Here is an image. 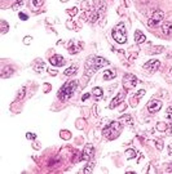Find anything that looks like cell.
<instances>
[{"instance_id": "obj_46", "label": "cell", "mask_w": 172, "mask_h": 174, "mask_svg": "<svg viewBox=\"0 0 172 174\" xmlns=\"http://www.w3.org/2000/svg\"><path fill=\"white\" fill-rule=\"evenodd\" d=\"M171 72H172V69H171Z\"/></svg>"}, {"instance_id": "obj_43", "label": "cell", "mask_w": 172, "mask_h": 174, "mask_svg": "<svg viewBox=\"0 0 172 174\" xmlns=\"http://www.w3.org/2000/svg\"><path fill=\"white\" fill-rule=\"evenodd\" d=\"M167 172H168V173H172V162H171L170 165H168V169H167Z\"/></svg>"}, {"instance_id": "obj_6", "label": "cell", "mask_w": 172, "mask_h": 174, "mask_svg": "<svg viewBox=\"0 0 172 174\" xmlns=\"http://www.w3.org/2000/svg\"><path fill=\"white\" fill-rule=\"evenodd\" d=\"M163 17H164V12L163 10H155V12L153 13V16H152V18L149 19V22L148 25L150 27H154V26H158V25L160 23V21L163 19Z\"/></svg>"}, {"instance_id": "obj_18", "label": "cell", "mask_w": 172, "mask_h": 174, "mask_svg": "<svg viewBox=\"0 0 172 174\" xmlns=\"http://www.w3.org/2000/svg\"><path fill=\"white\" fill-rule=\"evenodd\" d=\"M89 14H91V16H89V22H91V23H95L96 21H97L98 16H100L98 10H97V9H93V12H91Z\"/></svg>"}, {"instance_id": "obj_10", "label": "cell", "mask_w": 172, "mask_h": 174, "mask_svg": "<svg viewBox=\"0 0 172 174\" xmlns=\"http://www.w3.org/2000/svg\"><path fill=\"white\" fill-rule=\"evenodd\" d=\"M159 66H160V62L158 59H150L149 62H146L144 65V70H146L149 74H154L159 69Z\"/></svg>"}, {"instance_id": "obj_28", "label": "cell", "mask_w": 172, "mask_h": 174, "mask_svg": "<svg viewBox=\"0 0 172 174\" xmlns=\"http://www.w3.org/2000/svg\"><path fill=\"white\" fill-rule=\"evenodd\" d=\"M61 137L63 138V139H70L71 138V134H70V132H67V130H62V132H61Z\"/></svg>"}, {"instance_id": "obj_8", "label": "cell", "mask_w": 172, "mask_h": 174, "mask_svg": "<svg viewBox=\"0 0 172 174\" xmlns=\"http://www.w3.org/2000/svg\"><path fill=\"white\" fill-rule=\"evenodd\" d=\"M93 154H95V148H93L92 144H85L83 148V152L80 155V160H84V161L91 160L93 157Z\"/></svg>"}, {"instance_id": "obj_1", "label": "cell", "mask_w": 172, "mask_h": 174, "mask_svg": "<svg viewBox=\"0 0 172 174\" xmlns=\"http://www.w3.org/2000/svg\"><path fill=\"white\" fill-rule=\"evenodd\" d=\"M109 61L102 57H95V56H89L87 58V62H85V76L91 77L93 74L97 70H100L103 66L109 65Z\"/></svg>"}, {"instance_id": "obj_5", "label": "cell", "mask_w": 172, "mask_h": 174, "mask_svg": "<svg viewBox=\"0 0 172 174\" xmlns=\"http://www.w3.org/2000/svg\"><path fill=\"white\" fill-rule=\"evenodd\" d=\"M137 77L132 74H126L123 76V87L124 89H131V88H135L137 85Z\"/></svg>"}, {"instance_id": "obj_26", "label": "cell", "mask_w": 172, "mask_h": 174, "mask_svg": "<svg viewBox=\"0 0 172 174\" xmlns=\"http://www.w3.org/2000/svg\"><path fill=\"white\" fill-rule=\"evenodd\" d=\"M167 128H168V126H167L164 123H158V125H157V129H158L159 132H166Z\"/></svg>"}, {"instance_id": "obj_35", "label": "cell", "mask_w": 172, "mask_h": 174, "mask_svg": "<svg viewBox=\"0 0 172 174\" xmlns=\"http://www.w3.org/2000/svg\"><path fill=\"white\" fill-rule=\"evenodd\" d=\"M167 113H168V115H167V118L170 119V120H172V106H171V107H168V108H167Z\"/></svg>"}, {"instance_id": "obj_44", "label": "cell", "mask_w": 172, "mask_h": 174, "mask_svg": "<svg viewBox=\"0 0 172 174\" xmlns=\"http://www.w3.org/2000/svg\"><path fill=\"white\" fill-rule=\"evenodd\" d=\"M168 155H170V156H172V144H171L170 147H168Z\"/></svg>"}, {"instance_id": "obj_33", "label": "cell", "mask_w": 172, "mask_h": 174, "mask_svg": "<svg viewBox=\"0 0 172 174\" xmlns=\"http://www.w3.org/2000/svg\"><path fill=\"white\" fill-rule=\"evenodd\" d=\"M155 144H157V148H158L159 151L163 150V142L160 141V139H157V141H155Z\"/></svg>"}, {"instance_id": "obj_7", "label": "cell", "mask_w": 172, "mask_h": 174, "mask_svg": "<svg viewBox=\"0 0 172 174\" xmlns=\"http://www.w3.org/2000/svg\"><path fill=\"white\" fill-rule=\"evenodd\" d=\"M126 94H127V89H122L119 93H118L115 97L112 99V103L109 105V107H110V108H115L118 105L122 103V102L124 101V98H126Z\"/></svg>"}, {"instance_id": "obj_34", "label": "cell", "mask_w": 172, "mask_h": 174, "mask_svg": "<svg viewBox=\"0 0 172 174\" xmlns=\"http://www.w3.org/2000/svg\"><path fill=\"white\" fill-rule=\"evenodd\" d=\"M67 13H69V14H70V16H75V14H77V13H78V9H77V8L69 9V10H67Z\"/></svg>"}, {"instance_id": "obj_24", "label": "cell", "mask_w": 172, "mask_h": 174, "mask_svg": "<svg viewBox=\"0 0 172 174\" xmlns=\"http://www.w3.org/2000/svg\"><path fill=\"white\" fill-rule=\"evenodd\" d=\"M0 25H1V34H5L7 31H8V28H9L8 23H7L5 21H0Z\"/></svg>"}, {"instance_id": "obj_37", "label": "cell", "mask_w": 172, "mask_h": 174, "mask_svg": "<svg viewBox=\"0 0 172 174\" xmlns=\"http://www.w3.org/2000/svg\"><path fill=\"white\" fill-rule=\"evenodd\" d=\"M31 40H33V38H31V36H26L23 39V43H25V44H30Z\"/></svg>"}, {"instance_id": "obj_45", "label": "cell", "mask_w": 172, "mask_h": 174, "mask_svg": "<svg viewBox=\"0 0 172 174\" xmlns=\"http://www.w3.org/2000/svg\"><path fill=\"white\" fill-rule=\"evenodd\" d=\"M49 88H51V87H49V85H45V93L49 90Z\"/></svg>"}, {"instance_id": "obj_42", "label": "cell", "mask_w": 172, "mask_h": 174, "mask_svg": "<svg viewBox=\"0 0 172 174\" xmlns=\"http://www.w3.org/2000/svg\"><path fill=\"white\" fill-rule=\"evenodd\" d=\"M166 132H167L168 134H172V124H170V126L167 128V130H166Z\"/></svg>"}, {"instance_id": "obj_36", "label": "cell", "mask_w": 172, "mask_h": 174, "mask_svg": "<svg viewBox=\"0 0 172 174\" xmlns=\"http://www.w3.org/2000/svg\"><path fill=\"white\" fill-rule=\"evenodd\" d=\"M26 138H27V139H35V138H36V136H35L34 133H27V134H26Z\"/></svg>"}, {"instance_id": "obj_22", "label": "cell", "mask_w": 172, "mask_h": 174, "mask_svg": "<svg viewBox=\"0 0 172 174\" xmlns=\"http://www.w3.org/2000/svg\"><path fill=\"white\" fill-rule=\"evenodd\" d=\"M92 93L95 94V95H96V97H97V98H100V97H101V95H102V93H103V92H102V89H101V88L96 87V88H93Z\"/></svg>"}, {"instance_id": "obj_29", "label": "cell", "mask_w": 172, "mask_h": 174, "mask_svg": "<svg viewBox=\"0 0 172 174\" xmlns=\"http://www.w3.org/2000/svg\"><path fill=\"white\" fill-rule=\"evenodd\" d=\"M22 4H23V0H16V3L12 5V9L13 10H17V9L20 8V5H22Z\"/></svg>"}, {"instance_id": "obj_40", "label": "cell", "mask_w": 172, "mask_h": 174, "mask_svg": "<svg viewBox=\"0 0 172 174\" xmlns=\"http://www.w3.org/2000/svg\"><path fill=\"white\" fill-rule=\"evenodd\" d=\"M48 72L51 74L52 76H56V75H57V71H56V70H52V69H49V70H48Z\"/></svg>"}, {"instance_id": "obj_2", "label": "cell", "mask_w": 172, "mask_h": 174, "mask_svg": "<svg viewBox=\"0 0 172 174\" xmlns=\"http://www.w3.org/2000/svg\"><path fill=\"white\" fill-rule=\"evenodd\" d=\"M77 87H78V80H70V81H67V83H65L58 90V94H57L58 95V99L62 102L69 101V99L73 97Z\"/></svg>"}, {"instance_id": "obj_31", "label": "cell", "mask_w": 172, "mask_h": 174, "mask_svg": "<svg viewBox=\"0 0 172 174\" xmlns=\"http://www.w3.org/2000/svg\"><path fill=\"white\" fill-rule=\"evenodd\" d=\"M25 88H21V90L18 92V95H17V98H16V101H20V99H22L23 98V95H25Z\"/></svg>"}, {"instance_id": "obj_14", "label": "cell", "mask_w": 172, "mask_h": 174, "mask_svg": "<svg viewBox=\"0 0 172 174\" xmlns=\"http://www.w3.org/2000/svg\"><path fill=\"white\" fill-rule=\"evenodd\" d=\"M119 121L123 124H127V125H130L132 126L133 125V119H132V116L131 115H124V116H120V119H119Z\"/></svg>"}, {"instance_id": "obj_4", "label": "cell", "mask_w": 172, "mask_h": 174, "mask_svg": "<svg viewBox=\"0 0 172 174\" xmlns=\"http://www.w3.org/2000/svg\"><path fill=\"white\" fill-rule=\"evenodd\" d=\"M113 38L119 44H124L127 41V32H126V27H124L123 22L118 23V26L113 30Z\"/></svg>"}, {"instance_id": "obj_13", "label": "cell", "mask_w": 172, "mask_h": 174, "mask_svg": "<svg viewBox=\"0 0 172 174\" xmlns=\"http://www.w3.org/2000/svg\"><path fill=\"white\" fill-rule=\"evenodd\" d=\"M162 31L166 36H172V22L166 21V22L162 25Z\"/></svg>"}, {"instance_id": "obj_25", "label": "cell", "mask_w": 172, "mask_h": 174, "mask_svg": "<svg viewBox=\"0 0 172 174\" xmlns=\"http://www.w3.org/2000/svg\"><path fill=\"white\" fill-rule=\"evenodd\" d=\"M93 168H95V162H89L87 168H84L82 172H83V173H91L92 170H93Z\"/></svg>"}, {"instance_id": "obj_39", "label": "cell", "mask_w": 172, "mask_h": 174, "mask_svg": "<svg viewBox=\"0 0 172 174\" xmlns=\"http://www.w3.org/2000/svg\"><path fill=\"white\" fill-rule=\"evenodd\" d=\"M18 16H20V18L22 19V21H26L27 19V14H25V13H20Z\"/></svg>"}, {"instance_id": "obj_16", "label": "cell", "mask_w": 172, "mask_h": 174, "mask_svg": "<svg viewBox=\"0 0 172 174\" xmlns=\"http://www.w3.org/2000/svg\"><path fill=\"white\" fill-rule=\"evenodd\" d=\"M115 76H117V72H115V71L107 70V71H105V72H103V80H105V81L112 80V79H114Z\"/></svg>"}, {"instance_id": "obj_12", "label": "cell", "mask_w": 172, "mask_h": 174, "mask_svg": "<svg viewBox=\"0 0 172 174\" xmlns=\"http://www.w3.org/2000/svg\"><path fill=\"white\" fill-rule=\"evenodd\" d=\"M49 62H51L53 66H57V67H61V66L65 65V59H63V57L60 56V54H55L53 57H51Z\"/></svg>"}, {"instance_id": "obj_21", "label": "cell", "mask_w": 172, "mask_h": 174, "mask_svg": "<svg viewBox=\"0 0 172 174\" xmlns=\"http://www.w3.org/2000/svg\"><path fill=\"white\" fill-rule=\"evenodd\" d=\"M136 150H132V148H130V150H127L126 151V155H127V159L130 160V159H133V157H136Z\"/></svg>"}, {"instance_id": "obj_32", "label": "cell", "mask_w": 172, "mask_h": 174, "mask_svg": "<svg viewBox=\"0 0 172 174\" xmlns=\"http://www.w3.org/2000/svg\"><path fill=\"white\" fill-rule=\"evenodd\" d=\"M164 51V48L163 47H155V48H153V51L150 52L152 54H154V53H162Z\"/></svg>"}, {"instance_id": "obj_30", "label": "cell", "mask_w": 172, "mask_h": 174, "mask_svg": "<svg viewBox=\"0 0 172 174\" xmlns=\"http://www.w3.org/2000/svg\"><path fill=\"white\" fill-rule=\"evenodd\" d=\"M43 3H44V0H31V4H33L34 6H36V8L42 6Z\"/></svg>"}, {"instance_id": "obj_41", "label": "cell", "mask_w": 172, "mask_h": 174, "mask_svg": "<svg viewBox=\"0 0 172 174\" xmlns=\"http://www.w3.org/2000/svg\"><path fill=\"white\" fill-rule=\"evenodd\" d=\"M89 95H91L89 93H85V94L83 95V97H82V101H87V99L89 98Z\"/></svg>"}, {"instance_id": "obj_17", "label": "cell", "mask_w": 172, "mask_h": 174, "mask_svg": "<svg viewBox=\"0 0 172 174\" xmlns=\"http://www.w3.org/2000/svg\"><path fill=\"white\" fill-rule=\"evenodd\" d=\"M13 71H14V69L13 67H10V66H7L4 70H3V74H1V77H9L10 75H13Z\"/></svg>"}, {"instance_id": "obj_20", "label": "cell", "mask_w": 172, "mask_h": 174, "mask_svg": "<svg viewBox=\"0 0 172 174\" xmlns=\"http://www.w3.org/2000/svg\"><path fill=\"white\" fill-rule=\"evenodd\" d=\"M77 70H78V67L77 66H71L69 67L66 71H65V75L66 76H71V75H75L77 74Z\"/></svg>"}, {"instance_id": "obj_23", "label": "cell", "mask_w": 172, "mask_h": 174, "mask_svg": "<svg viewBox=\"0 0 172 174\" xmlns=\"http://www.w3.org/2000/svg\"><path fill=\"white\" fill-rule=\"evenodd\" d=\"M140 98H141L140 95H136V97H132V98H131L130 103H131L132 107H136V106H137V103H138V99H140Z\"/></svg>"}, {"instance_id": "obj_11", "label": "cell", "mask_w": 172, "mask_h": 174, "mask_svg": "<svg viewBox=\"0 0 172 174\" xmlns=\"http://www.w3.org/2000/svg\"><path fill=\"white\" fill-rule=\"evenodd\" d=\"M160 108H162V102L160 101H158V99H152V101H149V103H148L149 112L155 113V112H158Z\"/></svg>"}, {"instance_id": "obj_27", "label": "cell", "mask_w": 172, "mask_h": 174, "mask_svg": "<svg viewBox=\"0 0 172 174\" xmlns=\"http://www.w3.org/2000/svg\"><path fill=\"white\" fill-rule=\"evenodd\" d=\"M84 125H85V120H83V119H78L77 120V128L78 129H83Z\"/></svg>"}, {"instance_id": "obj_38", "label": "cell", "mask_w": 172, "mask_h": 174, "mask_svg": "<svg viewBox=\"0 0 172 174\" xmlns=\"http://www.w3.org/2000/svg\"><path fill=\"white\" fill-rule=\"evenodd\" d=\"M66 26L69 27V28H77V26H75V23H74V22L71 23L70 21H69V22H66Z\"/></svg>"}, {"instance_id": "obj_9", "label": "cell", "mask_w": 172, "mask_h": 174, "mask_svg": "<svg viewBox=\"0 0 172 174\" xmlns=\"http://www.w3.org/2000/svg\"><path fill=\"white\" fill-rule=\"evenodd\" d=\"M83 43L82 41H77V40H71L69 43V45H67V48H69V53L71 54H77V53H79L82 49H83Z\"/></svg>"}, {"instance_id": "obj_19", "label": "cell", "mask_w": 172, "mask_h": 174, "mask_svg": "<svg viewBox=\"0 0 172 174\" xmlns=\"http://www.w3.org/2000/svg\"><path fill=\"white\" fill-rule=\"evenodd\" d=\"M44 67H45L44 62H36V63H35V65H34V67H33V69H34V71H35V72H42V71L44 70Z\"/></svg>"}, {"instance_id": "obj_15", "label": "cell", "mask_w": 172, "mask_h": 174, "mask_svg": "<svg viewBox=\"0 0 172 174\" xmlns=\"http://www.w3.org/2000/svg\"><path fill=\"white\" fill-rule=\"evenodd\" d=\"M135 41L137 43V44H142L144 41H146L145 35L142 34L141 31H136V32H135Z\"/></svg>"}, {"instance_id": "obj_3", "label": "cell", "mask_w": 172, "mask_h": 174, "mask_svg": "<svg viewBox=\"0 0 172 174\" xmlns=\"http://www.w3.org/2000/svg\"><path fill=\"white\" fill-rule=\"evenodd\" d=\"M122 125H123V124H122L120 121H112L103 128L102 134L110 141L115 139V138L119 137V134L122 132Z\"/></svg>"}]
</instances>
